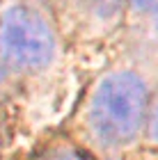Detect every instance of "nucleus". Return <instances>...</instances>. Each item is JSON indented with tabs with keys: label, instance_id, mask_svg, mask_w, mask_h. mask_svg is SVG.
<instances>
[{
	"label": "nucleus",
	"instance_id": "5",
	"mask_svg": "<svg viewBox=\"0 0 158 160\" xmlns=\"http://www.w3.org/2000/svg\"><path fill=\"white\" fill-rule=\"evenodd\" d=\"M149 135H151V140L158 144V92H156V96H154L151 112H149Z\"/></svg>",
	"mask_w": 158,
	"mask_h": 160
},
{
	"label": "nucleus",
	"instance_id": "1",
	"mask_svg": "<svg viewBox=\"0 0 158 160\" xmlns=\"http://www.w3.org/2000/svg\"><path fill=\"white\" fill-rule=\"evenodd\" d=\"M147 87L140 76L121 71L108 76L92 98L89 126L105 147H121L138 137L149 110Z\"/></svg>",
	"mask_w": 158,
	"mask_h": 160
},
{
	"label": "nucleus",
	"instance_id": "7",
	"mask_svg": "<svg viewBox=\"0 0 158 160\" xmlns=\"http://www.w3.org/2000/svg\"><path fill=\"white\" fill-rule=\"evenodd\" d=\"M156 30H158V5H156Z\"/></svg>",
	"mask_w": 158,
	"mask_h": 160
},
{
	"label": "nucleus",
	"instance_id": "4",
	"mask_svg": "<svg viewBox=\"0 0 158 160\" xmlns=\"http://www.w3.org/2000/svg\"><path fill=\"white\" fill-rule=\"evenodd\" d=\"M94 9L99 16H112L119 9V0H94Z\"/></svg>",
	"mask_w": 158,
	"mask_h": 160
},
{
	"label": "nucleus",
	"instance_id": "8",
	"mask_svg": "<svg viewBox=\"0 0 158 160\" xmlns=\"http://www.w3.org/2000/svg\"><path fill=\"white\" fill-rule=\"evenodd\" d=\"M0 82H3V69H0Z\"/></svg>",
	"mask_w": 158,
	"mask_h": 160
},
{
	"label": "nucleus",
	"instance_id": "3",
	"mask_svg": "<svg viewBox=\"0 0 158 160\" xmlns=\"http://www.w3.org/2000/svg\"><path fill=\"white\" fill-rule=\"evenodd\" d=\"M44 160H89V158L74 149H55L48 156H44Z\"/></svg>",
	"mask_w": 158,
	"mask_h": 160
},
{
	"label": "nucleus",
	"instance_id": "2",
	"mask_svg": "<svg viewBox=\"0 0 158 160\" xmlns=\"http://www.w3.org/2000/svg\"><path fill=\"white\" fill-rule=\"evenodd\" d=\"M55 37L39 12L14 5L0 16V67L34 73L51 64Z\"/></svg>",
	"mask_w": 158,
	"mask_h": 160
},
{
	"label": "nucleus",
	"instance_id": "6",
	"mask_svg": "<svg viewBox=\"0 0 158 160\" xmlns=\"http://www.w3.org/2000/svg\"><path fill=\"white\" fill-rule=\"evenodd\" d=\"M138 12H149V9H154V7L158 5V0H128Z\"/></svg>",
	"mask_w": 158,
	"mask_h": 160
}]
</instances>
